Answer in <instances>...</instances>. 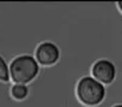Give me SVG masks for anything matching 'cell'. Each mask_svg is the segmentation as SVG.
I'll use <instances>...</instances> for the list:
<instances>
[{
  "label": "cell",
  "mask_w": 122,
  "mask_h": 107,
  "mask_svg": "<svg viewBox=\"0 0 122 107\" xmlns=\"http://www.w3.org/2000/svg\"><path fill=\"white\" fill-rule=\"evenodd\" d=\"M38 71V61L31 55H20L15 57L10 66V75L15 83L31 82Z\"/></svg>",
  "instance_id": "1"
},
{
  "label": "cell",
  "mask_w": 122,
  "mask_h": 107,
  "mask_svg": "<svg viewBox=\"0 0 122 107\" xmlns=\"http://www.w3.org/2000/svg\"><path fill=\"white\" fill-rule=\"evenodd\" d=\"M76 92L81 102L86 106H96L102 102L106 96V88L103 83L90 76H84L78 81Z\"/></svg>",
  "instance_id": "2"
},
{
  "label": "cell",
  "mask_w": 122,
  "mask_h": 107,
  "mask_svg": "<svg viewBox=\"0 0 122 107\" xmlns=\"http://www.w3.org/2000/svg\"><path fill=\"white\" fill-rule=\"evenodd\" d=\"M59 58V49L51 42H44L38 45L36 50V60L41 66L55 64Z\"/></svg>",
  "instance_id": "3"
},
{
  "label": "cell",
  "mask_w": 122,
  "mask_h": 107,
  "mask_svg": "<svg viewBox=\"0 0 122 107\" xmlns=\"http://www.w3.org/2000/svg\"><path fill=\"white\" fill-rule=\"evenodd\" d=\"M92 75L102 83H112L116 75V68L113 62L108 60H98L92 66Z\"/></svg>",
  "instance_id": "4"
},
{
  "label": "cell",
  "mask_w": 122,
  "mask_h": 107,
  "mask_svg": "<svg viewBox=\"0 0 122 107\" xmlns=\"http://www.w3.org/2000/svg\"><path fill=\"white\" fill-rule=\"evenodd\" d=\"M11 94L15 100H24L29 95V88L25 83H15L11 89Z\"/></svg>",
  "instance_id": "5"
},
{
  "label": "cell",
  "mask_w": 122,
  "mask_h": 107,
  "mask_svg": "<svg viewBox=\"0 0 122 107\" xmlns=\"http://www.w3.org/2000/svg\"><path fill=\"white\" fill-rule=\"evenodd\" d=\"M11 77L10 75V69L5 62V60L2 58V56L0 55V81H8Z\"/></svg>",
  "instance_id": "6"
},
{
  "label": "cell",
  "mask_w": 122,
  "mask_h": 107,
  "mask_svg": "<svg viewBox=\"0 0 122 107\" xmlns=\"http://www.w3.org/2000/svg\"><path fill=\"white\" fill-rule=\"evenodd\" d=\"M117 5H119V8H120V10L122 11V0H121V1H119V2H117Z\"/></svg>",
  "instance_id": "7"
},
{
  "label": "cell",
  "mask_w": 122,
  "mask_h": 107,
  "mask_svg": "<svg viewBox=\"0 0 122 107\" xmlns=\"http://www.w3.org/2000/svg\"><path fill=\"white\" fill-rule=\"evenodd\" d=\"M114 107H122V105H115Z\"/></svg>",
  "instance_id": "8"
}]
</instances>
